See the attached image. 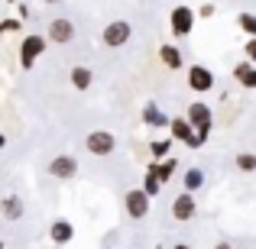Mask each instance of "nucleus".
I'll return each mask as SVG.
<instances>
[{"label": "nucleus", "mask_w": 256, "mask_h": 249, "mask_svg": "<svg viewBox=\"0 0 256 249\" xmlns=\"http://www.w3.org/2000/svg\"><path fill=\"white\" fill-rule=\"evenodd\" d=\"M46 49H49V36H39V32H30V36H23V42H20V65L30 71L32 65H36V58L42 55Z\"/></svg>", "instance_id": "1"}, {"label": "nucleus", "mask_w": 256, "mask_h": 249, "mask_svg": "<svg viewBox=\"0 0 256 249\" xmlns=\"http://www.w3.org/2000/svg\"><path fill=\"white\" fill-rule=\"evenodd\" d=\"M133 36V26L126 23V19H110V23L104 26V32H100V42L107 45V49H124L126 42H130Z\"/></svg>", "instance_id": "2"}, {"label": "nucleus", "mask_w": 256, "mask_h": 249, "mask_svg": "<svg viewBox=\"0 0 256 249\" xmlns=\"http://www.w3.org/2000/svg\"><path fill=\"white\" fill-rule=\"evenodd\" d=\"M84 149L91 152V156H98V159H107L114 149H117V136H114L110 130H94V133L84 136Z\"/></svg>", "instance_id": "3"}, {"label": "nucleus", "mask_w": 256, "mask_h": 249, "mask_svg": "<svg viewBox=\"0 0 256 249\" xmlns=\"http://www.w3.org/2000/svg\"><path fill=\"white\" fill-rule=\"evenodd\" d=\"M194 19H198V10H192L188 3L175 6V10L169 13V26H172V36L175 39H185L188 32L194 29Z\"/></svg>", "instance_id": "4"}, {"label": "nucleus", "mask_w": 256, "mask_h": 249, "mask_svg": "<svg viewBox=\"0 0 256 249\" xmlns=\"http://www.w3.org/2000/svg\"><path fill=\"white\" fill-rule=\"evenodd\" d=\"M150 204H152V198L143 188H130L126 198H124V207H126V214H130V220H143L146 214H150Z\"/></svg>", "instance_id": "5"}, {"label": "nucleus", "mask_w": 256, "mask_h": 249, "mask_svg": "<svg viewBox=\"0 0 256 249\" xmlns=\"http://www.w3.org/2000/svg\"><path fill=\"white\" fill-rule=\"evenodd\" d=\"M46 36H49V42H56V45H68L72 39H75V23H72L68 16H56L49 23V29H46Z\"/></svg>", "instance_id": "6"}, {"label": "nucleus", "mask_w": 256, "mask_h": 249, "mask_svg": "<svg viewBox=\"0 0 256 249\" xmlns=\"http://www.w3.org/2000/svg\"><path fill=\"white\" fill-rule=\"evenodd\" d=\"M49 175H52V178H58V181H72V178L78 175V159L68 156V152L56 156V159L49 162Z\"/></svg>", "instance_id": "7"}, {"label": "nucleus", "mask_w": 256, "mask_h": 249, "mask_svg": "<svg viewBox=\"0 0 256 249\" xmlns=\"http://www.w3.org/2000/svg\"><path fill=\"white\" fill-rule=\"evenodd\" d=\"M188 87L194 94H208L214 87V71L204 65H188Z\"/></svg>", "instance_id": "8"}, {"label": "nucleus", "mask_w": 256, "mask_h": 249, "mask_svg": "<svg viewBox=\"0 0 256 249\" xmlns=\"http://www.w3.org/2000/svg\"><path fill=\"white\" fill-rule=\"evenodd\" d=\"M194 211H198V204H194V194H192V191L175 194V201H172V217H175V220L188 224V220L194 217Z\"/></svg>", "instance_id": "9"}, {"label": "nucleus", "mask_w": 256, "mask_h": 249, "mask_svg": "<svg viewBox=\"0 0 256 249\" xmlns=\"http://www.w3.org/2000/svg\"><path fill=\"white\" fill-rule=\"evenodd\" d=\"M169 136L175 139V143H185L188 149H192V143H194V123L188 117H175L172 126H169Z\"/></svg>", "instance_id": "10"}, {"label": "nucleus", "mask_w": 256, "mask_h": 249, "mask_svg": "<svg viewBox=\"0 0 256 249\" xmlns=\"http://www.w3.org/2000/svg\"><path fill=\"white\" fill-rule=\"evenodd\" d=\"M49 240H52L56 246H68L72 240H75V227H72V220H65V217L52 220V227H49Z\"/></svg>", "instance_id": "11"}, {"label": "nucleus", "mask_w": 256, "mask_h": 249, "mask_svg": "<svg viewBox=\"0 0 256 249\" xmlns=\"http://www.w3.org/2000/svg\"><path fill=\"white\" fill-rule=\"evenodd\" d=\"M143 126L162 130V126H172V120L162 113V107H156V100H146V104H143Z\"/></svg>", "instance_id": "12"}, {"label": "nucleus", "mask_w": 256, "mask_h": 249, "mask_svg": "<svg viewBox=\"0 0 256 249\" xmlns=\"http://www.w3.org/2000/svg\"><path fill=\"white\" fill-rule=\"evenodd\" d=\"M185 117L192 120L194 126H211L214 123V113H211V107H208L204 100H192V104H188V110H185Z\"/></svg>", "instance_id": "13"}, {"label": "nucleus", "mask_w": 256, "mask_h": 249, "mask_svg": "<svg viewBox=\"0 0 256 249\" xmlns=\"http://www.w3.org/2000/svg\"><path fill=\"white\" fill-rule=\"evenodd\" d=\"M0 214H4V220H20L26 214V204L20 194H6L4 201H0Z\"/></svg>", "instance_id": "14"}, {"label": "nucleus", "mask_w": 256, "mask_h": 249, "mask_svg": "<svg viewBox=\"0 0 256 249\" xmlns=\"http://www.w3.org/2000/svg\"><path fill=\"white\" fill-rule=\"evenodd\" d=\"M234 78L246 87V91H256V65L246 58V62H237L234 65Z\"/></svg>", "instance_id": "15"}, {"label": "nucleus", "mask_w": 256, "mask_h": 249, "mask_svg": "<svg viewBox=\"0 0 256 249\" xmlns=\"http://www.w3.org/2000/svg\"><path fill=\"white\" fill-rule=\"evenodd\" d=\"M68 81H72L75 91H88V87L94 84V71L88 68V65H75V68L68 71Z\"/></svg>", "instance_id": "16"}, {"label": "nucleus", "mask_w": 256, "mask_h": 249, "mask_svg": "<svg viewBox=\"0 0 256 249\" xmlns=\"http://www.w3.org/2000/svg\"><path fill=\"white\" fill-rule=\"evenodd\" d=\"M159 62H162L166 68L178 71V68H182V49H178V45H172V42L159 45Z\"/></svg>", "instance_id": "17"}, {"label": "nucleus", "mask_w": 256, "mask_h": 249, "mask_svg": "<svg viewBox=\"0 0 256 249\" xmlns=\"http://www.w3.org/2000/svg\"><path fill=\"white\" fill-rule=\"evenodd\" d=\"M175 168H178V162H175V159H162V162H156V159H152V162H150V172L156 175V178L162 181V185L175 175Z\"/></svg>", "instance_id": "18"}, {"label": "nucleus", "mask_w": 256, "mask_h": 249, "mask_svg": "<svg viewBox=\"0 0 256 249\" xmlns=\"http://www.w3.org/2000/svg\"><path fill=\"white\" fill-rule=\"evenodd\" d=\"M204 185V172H201V168H185V175H182V188H185V191H198V188Z\"/></svg>", "instance_id": "19"}, {"label": "nucleus", "mask_w": 256, "mask_h": 249, "mask_svg": "<svg viewBox=\"0 0 256 249\" xmlns=\"http://www.w3.org/2000/svg\"><path fill=\"white\" fill-rule=\"evenodd\" d=\"M234 168H237V172H244V175L256 172V149L253 152H237V156H234Z\"/></svg>", "instance_id": "20"}, {"label": "nucleus", "mask_w": 256, "mask_h": 249, "mask_svg": "<svg viewBox=\"0 0 256 249\" xmlns=\"http://www.w3.org/2000/svg\"><path fill=\"white\" fill-rule=\"evenodd\" d=\"M143 191H146V194H150V198H152V201H156V198H159V191H162V181H159V178H156V175H152V172H150V168H146V175H143Z\"/></svg>", "instance_id": "21"}, {"label": "nucleus", "mask_w": 256, "mask_h": 249, "mask_svg": "<svg viewBox=\"0 0 256 249\" xmlns=\"http://www.w3.org/2000/svg\"><path fill=\"white\" fill-rule=\"evenodd\" d=\"M237 26L253 39L256 36V13H237Z\"/></svg>", "instance_id": "22"}, {"label": "nucleus", "mask_w": 256, "mask_h": 249, "mask_svg": "<svg viewBox=\"0 0 256 249\" xmlns=\"http://www.w3.org/2000/svg\"><path fill=\"white\" fill-rule=\"evenodd\" d=\"M169 146H172V139H152V146H150L152 159H156V162H162V159L169 156Z\"/></svg>", "instance_id": "23"}, {"label": "nucleus", "mask_w": 256, "mask_h": 249, "mask_svg": "<svg viewBox=\"0 0 256 249\" xmlns=\"http://www.w3.org/2000/svg\"><path fill=\"white\" fill-rule=\"evenodd\" d=\"M208 136H211V126H194V143H192V149H201V146L208 143Z\"/></svg>", "instance_id": "24"}, {"label": "nucleus", "mask_w": 256, "mask_h": 249, "mask_svg": "<svg viewBox=\"0 0 256 249\" xmlns=\"http://www.w3.org/2000/svg\"><path fill=\"white\" fill-rule=\"evenodd\" d=\"M244 52H246V58L256 65V36L253 39H246V45H244Z\"/></svg>", "instance_id": "25"}, {"label": "nucleus", "mask_w": 256, "mask_h": 249, "mask_svg": "<svg viewBox=\"0 0 256 249\" xmlns=\"http://www.w3.org/2000/svg\"><path fill=\"white\" fill-rule=\"evenodd\" d=\"M4 32H20V19H4Z\"/></svg>", "instance_id": "26"}, {"label": "nucleus", "mask_w": 256, "mask_h": 249, "mask_svg": "<svg viewBox=\"0 0 256 249\" xmlns=\"http://www.w3.org/2000/svg\"><path fill=\"white\" fill-rule=\"evenodd\" d=\"M198 16H204V19H211V16H214V3H201V10H198Z\"/></svg>", "instance_id": "27"}, {"label": "nucleus", "mask_w": 256, "mask_h": 249, "mask_svg": "<svg viewBox=\"0 0 256 249\" xmlns=\"http://www.w3.org/2000/svg\"><path fill=\"white\" fill-rule=\"evenodd\" d=\"M214 249H230V243H218V246H214Z\"/></svg>", "instance_id": "28"}, {"label": "nucleus", "mask_w": 256, "mask_h": 249, "mask_svg": "<svg viewBox=\"0 0 256 249\" xmlns=\"http://www.w3.org/2000/svg\"><path fill=\"white\" fill-rule=\"evenodd\" d=\"M172 249H192V246H188V243H178V246H172Z\"/></svg>", "instance_id": "29"}, {"label": "nucleus", "mask_w": 256, "mask_h": 249, "mask_svg": "<svg viewBox=\"0 0 256 249\" xmlns=\"http://www.w3.org/2000/svg\"><path fill=\"white\" fill-rule=\"evenodd\" d=\"M42 3H49V6H52V3H62V0H42Z\"/></svg>", "instance_id": "30"}, {"label": "nucleus", "mask_w": 256, "mask_h": 249, "mask_svg": "<svg viewBox=\"0 0 256 249\" xmlns=\"http://www.w3.org/2000/svg\"><path fill=\"white\" fill-rule=\"evenodd\" d=\"M6 3H20V0H6Z\"/></svg>", "instance_id": "31"}, {"label": "nucleus", "mask_w": 256, "mask_h": 249, "mask_svg": "<svg viewBox=\"0 0 256 249\" xmlns=\"http://www.w3.org/2000/svg\"><path fill=\"white\" fill-rule=\"evenodd\" d=\"M104 249H110V246H104Z\"/></svg>", "instance_id": "32"}]
</instances>
